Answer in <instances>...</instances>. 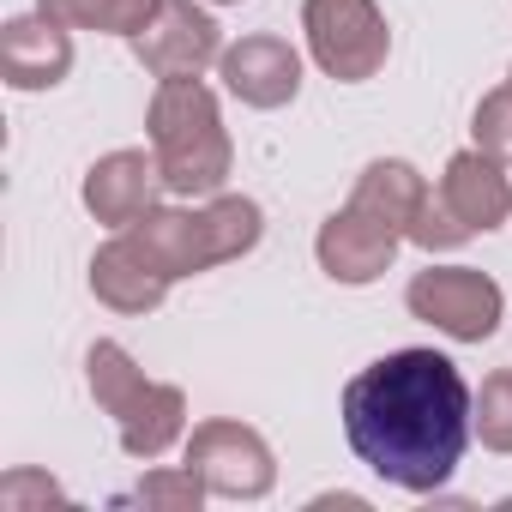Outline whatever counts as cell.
<instances>
[{
	"label": "cell",
	"instance_id": "cell-1",
	"mask_svg": "<svg viewBox=\"0 0 512 512\" xmlns=\"http://www.w3.org/2000/svg\"><path fill=\"white\" fill-rule=\"evenodd\" d=\"M470 386L440 350H392L344 386V440L392 488H440L470 446Z\"/></svg>",
	"mask_w": 512,
	"mask_h": 512
},
{
	"label": "cell",
	"instance_id": "cell-2",
	"mask_svg": "<svg viewBox=\"0 0 512 512\" xmlns=\"http://www.w3.org/2000/svg\"><path fill=\"white\" fill-rule=\"evenodd\" d=\"M121 235L169 284H181V278H199V272L229 266V260H241V253L260 247L266 211L247 193H211L205 205H157L139 223H127Z\"/></svg>",
	"mask_w": 512,
	"mask_h": 512
},
{
	"label": "cell",
	"instance_id": "cell-3",
	"mask_svg": "<svg viewBox=\"0 0 512 512\" xmlns=\"http://www.w3.org/2000/svg\"><path fill=\"white\" fill-rule=\"evenodd\" d=\"M151 157L163 169V187L175 199H211L229 181L235 145L223 127V109L211 97V85L199 79H157L151 97Z\"/></svg>",
	"mask_w": 512,
	"mask_h": 512
},
{
	"label": "cell",
	"instance_id": "cell-4",
	"mask_svg": "<svg viewBox=\"0 0 512 512\" xmlns=\"http://www.w3.org/2000/svg\"><path fill=\"white\" fill-rule=\"evenodd\" d=\"M85 386L115 416L127 458H145L151 464V458H163L187 434V392L169 386V380H151L115 338H97L85 350Z\"/></svg>",
	"mask_w": 512,
	"mask_h": 512
},
{
	"label": "cell",
	"instance_id": "cell-5",
	"mask_svg": "<svg viewBox=\"0 0 512 512\" xmlns=\"http://www.w3.org/2000/svg\"><path fill=\"white\" fill-rule=\"evenodd\" d=\"M302 31L314 67L338 85L374 79L392 55V31L374 0H302Z\"/></svg>",
	"mask_w": 512,
	"mask_h": 512
},
{
	"label": "cell",
	"instance_id": "cell-6",
	"mask_svg": "<svg viewBox=\"0 0 512 512\" xmlns=\"http://www.w3.org/2000/svg\"><path fill=\"white\" fill-rule=\"evenodd\" d=\"M404 308L422 326L446 332L452 344H482L506 320L500 284L488 272H476V266H428V272H416L410 290H404Z\"/></svg>",
	"mask_w": 512,
	"mask_h": 512
},
{
	"label": "cell",
	"instance_id": "cell-7",
	"mask_svg": "<svg viewBox=\"0 0 512 512\" xmlns=\"http://www.w3.org/2000/svg\"><path fill=\"white\" fill-rule=\"evenodd\" d=\"M187 470L217 500H266L278 488V458L266 434H253L247 422H223V416L187 434Z\"/></svg>",
	"mask_w": 512,
	"mask_h": 512
},
{
	"label": "cell",
	"instance_id": "cell-8",
	"mask_svg": "<svg viewBox=\"0 0 512 512\" xmlns=\"http://www.w3.org/2000/svg\"><path fill=\"white\" fill-rule=\"evenodd\" d=\"M133 55L151 79H199L223 61V31L193 0H163V13L133 37Z\"/></svg>",
	"mask_w": 512,
	"mask_h": 512
},
{
	"label": "cell",
	"instance_id": "cell-9",
	"mask_svg": "<svg viewBox=\"0 0 512 512\" xmlns=\"http://www.w3.org/2000/svg\"><path fill=\"white\" fill-rule=\"evenodd\" d=\"M398 241H404V235H398L386 217H374V211H362V205L350 199L344 211H332V217L320 223L314 260H320V272H326L332 284L362 290V284L386 278V266L398 260Z\"/></svg>",
	"mask_w": 512,
	"mask_h": 512
},
{
	"label": "cell",
	"instance_id": "cell-10",
	"mask_svg": "<svg viewBox=\"0 0 512 512\" xmlns=\"http://www.w3.org/2000/svg\"><path fill=\"white\" fill-rule=\"evenodd\" d=\"M217 73H223V91L235 103H247V109H284L302 91V55L284 37H241V43H229Z\"/></svg>",
	"mask_w": 512,
	"mask_h": 512
},
{
	"label": "cell",
	"instance_id": "cell-11",
	"mask_svg": "<svg viewBox=\"0 0 512 512\" xmlns=\"http://www.w3.org/2000/svg\"><path fill=\"white\" fill-rule=\"evenodd\" d=\"M79 193H85V211L97 223L127 229L145 211H157V193H169V187H163L157 157H145V151H109V157H97L85 169V187Z\"/></svg>",
	"mask_w": 512,
	"mask_h": 512
},
{
	"label": "cell",
	"instance_id": "cell-12",
	"mask_svg": "<svg viewBox=\"0 0 512 512\" xmlns=\"http://www.w3.org/2000/svg\"><path fill=\"white\" fill-rule=\"evenodd\" d=\"M0 73L13 91H55L73 73V37L61 19L31 13V19H7L0 31Z\"/></svg>",
	"mask_w": 512,
	"mask_h": 512
},
{
	"label": "cell",
	"instance_id": "cell-13",
	"mask_svg": "<svg viewBox=\"0 0 512 512\" xmlns=\"http://www.w3.org/2000/svg\"><path fill=\"white\" fill-rule=\"evenodd\" d=\"M169 290H175V284L145 260L127 235H115V241H103V247L91 253V296H97L103 308H115V314H157Z\"/></svg>",
	"mask_w": 512,
	"mask_h": 512
},
{
	"label": "cell",
	"instance_id": "cell-14",
	"mask_svg": "<svg viewBox=\"0 0 512 512\" xmlns=\"http://www.w3.org/2000/svg\"><path fill=\"white\" fill-rule=\"evenodd\" d=\"M440 199H446V205L458 211V223H470L476 235H488V229H500V223L512 217V181H506L500 157H488V151H476V145L446 163Z\"/></svg>",
	"mask_w": 512,
	"mask_h": 512
},
{
	"label": "cell",
	"instance_id": "cell-15",
	"mask_svg": "<svg viewBox=\"0 0 512 512\" xmlns=\"http://www.w3.org/2000/svg\"><path fill=\"white\" fill-rule=\"evenodd\" d=\"M362 211H374V217H386L404 241H410V223H416V211H422V199H428V181L404 163V157H380V163H368L362 175H356V193H350Z\"/></svg>",
	"mask_w": 512,
	"mask_h": 512
},
{
	"label": "cell",
	"instance_id": "cell-16",
	"mask_svg": "<svg viewBox=\"0 0 512 512\" xmlns=\"http://www.w3.org/2000/svg\"><path fill=\"white\" fill-rule=\"evenodd\" d=\"M37 13L61 19L67 31H103V37H139L157 13L163 0H37Z\"/></svg>",
	"mask_w": 512,
	"mask_h": 512
},
{
	"label": "cell",
	"instance_id": "cell-17",
	"mask_svg": "<svg viewBox=\"0 0 512 512\" xmlns=\"http://www.w3.org/2000/svg\"><path fill=\"white\" fill-rule=\"evenodd\" d=\"M470 428L488 452H512V368L482 380V392L470 398Z\"/></svg>",
	"mask_w": 512,
	"mask_h": 512
},
{
	"label": "cell",
	"instance_id": "cell-18",
	"mask_svg": "<svg viewBox=\"0 0 512 512\" xmlns=\"http://www.w3.org/2000/svg\"><path fill=\"white\" fill-rule=\"evenodd\" d=\"M205 494H211V488L181 464V470H151L127 500H139V506H151V512H199Z\"/></svg>",
	"mask_w": 512,
	"mask_h": 512
},
{
	"label": "cell",
	"instance_id": "cell-19",
	"mask_svg": "<svg viewBox=\"0 0 512 512\" xmlns=\"http://www.w3.org/2000/svg\"><path fill=\"white\" fill-rule=\"evenodd\" d=\"M476 229L470 223H458V211L440 199V193H428L422 199V211H416V223H410V241L416 247H428V253H452V247H464Z\"/></svg>",
	"mask_w": 512,
	"mask_h": 512
},
{
	"label": "cell",
	"instance_id": "cell-20",
	"mask_svg": "<svg viewBox=\"0 0 512 512\" xmlns=\"http://www.w3.org/2000/svg\"><path fill=\"white\" fill-rule=\"evenodd\" d=\"M470 133H476V151H488V157L512 163V79L476 103V121H470Z\"/></svg>",
	"mask_w": 512,
	"mask_h": 512
},
{
	"label": "cell",
	"instance_id": "cell-21",
	"mask_svg": "<svg viewBox=\"0 0 512 512\" xmlns=\"http://www.w3.org/2000/svg\"><path fill=\"white\" fill-rule=\"evenodd\" d=\"M49 500H67V488L49 470H7L0 476V506L7 512H49Z\"/></svg>",
	"mask_w": 512,
	"mask_h": 512
},
{
	"label": "cell",
	"instance_id": "cell-22",
	"mask_svg": "<svg viewBox=\"0 0 512 512\" xmlns=\"http://www.w3.org/2000/svg\"><path fill=\"white\" fill-rule=\"evenodd\" d=\"M211 7H241V0H211Z\"/></svg>",
	"mask_w": 512,
	"mask_h": 512
},
{
	"label": "cell",
	"instance_id": "cell-23",
	"mask_svg": "<svg viewBox=\"0 0 512 512\" xmlns=\"http://www.w3.org/2000/svg\"><path fill=\"white\" fill-rule=\"evenodd\" d=\"M506 79H512V73H506Z\"/></svg>",
	"mask_w": 512,
	"mask_h": 512
}]
</instances>
